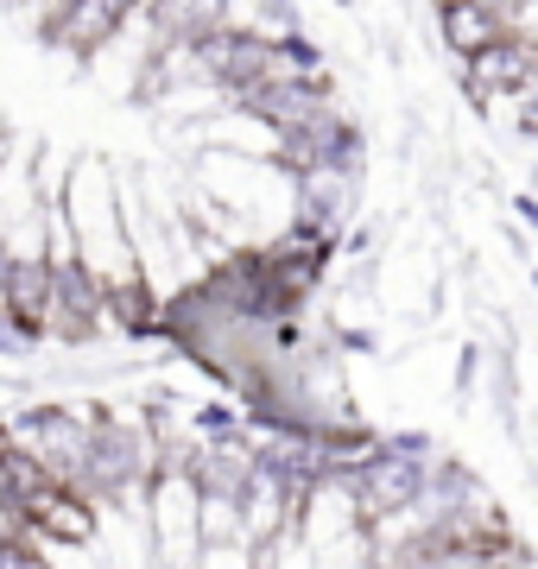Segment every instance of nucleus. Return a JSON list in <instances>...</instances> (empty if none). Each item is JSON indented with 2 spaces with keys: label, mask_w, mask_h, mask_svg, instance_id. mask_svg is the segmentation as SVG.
<instances>
[{
  "label": "nucleus",
  "mask_w": 538,
  "mask_h": 569,
  "mask_svg": "<svg viewBox=\"0 0 538 569\" xmlns=\"http://www.w3.org/2000/svg\"><path fill=\"white\" fill-rule=\"evenodd\" d=\"M146 13V0H70L58 20L44 26L39 39L44 44H58V51H70V58H83V63H96L108 51V44L121 39L127 26Z\"/></svg>",
  "instance_id": "nucleus-4"
},
{
  "label": "nucleus",
  "mask_w": 538,
  "mask_h": 569,
  "mask_svg": "<svg viewBox=\"0 0 538 569\" xmlns=\"http://www.w3.org/2000/svg\"><path fill=\"white\" fill-rule=\"evenodd\" d=\"M532 298H538V266H532Z\"/></svg>",
  "instance_id": "nucleus-13"
},
{
  "label": "nucleus",
  "mask_w": 538,
  "mask_h": 569,
  "mask_svg": "<svg viewBox=\"0 0 538 569\" xmlns=\"http://www.w3.org/2000/svg\"><path fill=\"white\" fill-rule=\"evenodd\" d=\"M248 26H260L267 39H286V32H305V20H298V7L291 0H248V13H241Z\"/></svg>",
  "instance_id": "nucleus-10"
},
{
  "label": "nucleus",
  "mask_w": 538,
  "mask_h": 569,
  "mask_svg": "<svg viewBox=\"0 0 538 569\" xmlns=\"http://www.w3.org/2000/svg\"><path fill=\"white\" fill-rule=\"evenodd\" d=\"M190 569H267V563H260V550L248 538H228V545H203Z\"/></svg>",
  "instance_id": "nucleus-11"
},
{
  "label": "nucleus",
  "mask_w": 538,
  "mask_h": 569,
  "mask_svg": "<svg viewBox=\"0 0 538 569\" xmlns=\"http://www.w3.org/2000/svg\"><path fill=\"white\" fill-rule=\"evenodd\" d=\"M248 0H146V32L152 44H203L228 26H241Z\"/></svg>",
  "instance_id": "nucleus-6"
},
{
  "label": "nucleus",
  "mask_w": 538,
  "mask_h": 569,
  "mask_svg": "<svg viewBox=\"0 0 538 569\" xmlns=\"http://www.w3.org/2000/svg\"><path fill=\"white\" fill-rule=\"evenodd\" d=\"M197 475L190 468H152V488H146V538H152V557L159 569H190L197 563Z\"/></svg>",
  "instance_id": "nucleus-1"
},
{
  "label": "nucleus",
  "mask_w": 538,
  "mask_h": 569,
  "mask_svg": "<svg viewBox=\"0 0 538 569\" xmlns=\"http://www.w3.org/2000/svg\"><path fill=\"white\" fill-rule=\"evenodd\" d=\"M26 526L39 531V538H51V545L89 550L96 531H102V507L83 488H70V481H39V488L26 493Z\"/></svg>",
  "instance_id": "nucleus-5"
},
{
  "label": "nucleus",
  "mask_w": 538,
  "mask_h": 569,
  "mask_svg": "<svg viewBox=\"0 0 538 569\" xmlns=\"http://www.w3.org/2000/svg\"><path fill=\"white\" fill-rule=\"evenodd\" d=\"M437 44L450 51V63H469V58H481L488 44L507 32V20H500L488 0H437Z\"/></svg>",
  "instance_id": "nucleus-8"
},
{
  "label": "nucleus",
  "mask_w": 538,
  "mask_h": 569,
  "mask_svg": "<svg viewBox=\"0 0 538 569\" xmlns=\"http://www.w3.org/2000/svg\"><path fill=\"white\" fill-rule=\"evenodd\" d=\"M279 171L286 178H298V171H323V164H342V171H368V133H361V121H355L349 108L336 102L323 108V114H311V121H298L279 133Z\"/></svg>",
  "instance_id": "nucleus-2"
},
{
  "label": "nucleus",
  "mask_w": 538,
  "mask_h": 569,
  "mask_svg": "<svg viewBox=\"0 0 538 569\" xmlns=\"http://www.w3.org/2000/svg\"><path fill=\"white\" fill-rule=\"evenodd\" d=\"M197 538L203 545H228V538H248L241 531V493H209L197 500Z\"/></svg>",
  "instance_id": "nucleus-9"
},
{
  "label": "nucleus",
  "mask_w": 538,
  "mask_h": 569,
  "mask_svg": "<svg viewBox=\"0 0 538 569\" xmlns=\"http://www.w3.org/2000/svg\"><path fill=\"white\" fill-rule=\"evenodd\" d=\"M0 305L13 317L26 342H44V317H51V253H7V284H0Z\"/></svg>",
  "instance_id": "nucleus-7"
},
{
  "label": "nucleus",
  "mask_w": 538,
  "mask_h": 569,
  "mask_svg": "<svg viewBox=\"0 0 538 569\" xmlns=\"http://www.w3.org/2000/svg\"><path fill=\"white\" fill-rule=\"evenodd\" d=\"M514 216H519L526 228H538V190H519V197H514Z\"/></svg>",
  "instance_id": "nucleus-12"
},
{
  "label": "nucleus",
  "mask_w": 538,
  "mask_h": 569,
  "mask_svg": "<svg viewBox=\"0 0 538 569\" xmlns=\"http://www.w3.org/2000/svg\"><path fill=\"white\" fill-rule=\"evenodd\" d=\"M361 178H368V171H342V164L298 171V178H291L286 228L291 234H317V241H342L355 228V216H361Z\"/></svg>",
  "instance_id": "nucleus-3"
}]
</instances>
